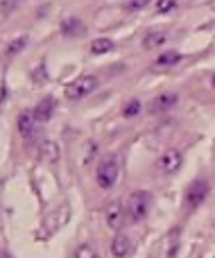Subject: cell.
Instances as JSON below:
<instances>
[{"mask_svg":"<svg viewBox=\"0 0 215 258\" xmlns=\"http://www.w3.org/2000/svg\"><path fill=\"white\" fill-rule=\"evenodd\" d=\"M61 34L80 36V34H84V25L77 18H66V21H61Z\"/></svg>","mask_w":215,"mask_h":258,"instance_id":"cell-12","label":"cell"},{"mask_svg":"<svg viewBox=\"0 0 215 258\" xmlns=\"http://www.w3.org/2000/svg\"><path fill=\"white\" fill-rule=\"evenodd\" d=\"M116 181H118V161L113 156H107L98 165V183H100V188L109 190V188H113Z\"/></svg>","mask_w":215,"mask_h":258,"instance_id":"cell-3","label":"cell"},{"mask_svg":"<svg viewBox=\"0 0 215 258\" xmlns=\"http://www.w3.org/2000/svg\"><path fill=\"white\" fill-rule=\"evenodd\" d=\"M54 107H57V100H54V98H43L34 107V111H32V113L36 116V120H39V122H45V120H50V118H52Z\"/></svg>","mask_w":215,"mask_h":258,"instance_id":"cell-9","label":"cell"},{"mask_svg":"<svg viewBox=\"0 0 215 258\" xmlns=\"http://www.w3.org/2000/svg\"><path fill=\"white\" fill-rule=\"evenodd\" d=\"M95 86H98V80H95L93 75H84V77H77L75 82H70V84L63 89V93H66L68 100H82L89 93H93Z\"/></svg>","mask_w":215,"mask_h":258,"instance_id":"cell-2","label":"cell"},{"mask_svg":"<svg viewBox=\"0 0 215 258\" xmlns=\"http://www.w3.org/2000/svg\"><path fill=\"white\" fill-rule=\"evenodd\" d=\"M75 258H100V256H98V251H95L93 247H89V245H82L80 249L75 251Z\"/></svg>","mask_w":215,"mask_h":258,"instance_id":"cell-17","label":"cell"},{"mask_svg":"<svg viewBox=\"0 0 215 258\" xmlns=\"http://www.w3.org/2000/svg\"><path fill=\"white\" fill-rule=\"evenodd\" d=\"M25 43H27V36H21V39H16V43H12L7 48V57H12V54H18L23 48H25Z\"/></svg>","mask_w":215,"mask_h":258,"instance_id":"cell-19","label":"cell"},{"mask_svg":"<svg viewBox=\"0 0 215 258\" xmlns=\"http://www.w3.org/2000/svg\"><path fill=\"white\" fill-rule=\"evenodd\" d=\"M129 251H131V238L127 233H118L111 242V254L116 258H125L129 256Z\"/></svg>","mask_w":215,"mask_h":258,"instance_id":"cell-10","label":"cell"},{"mask_svg":"<svg viewBox=\"0 0 215 258\" xmlns=\"http://www.w3.org/2000/svg\"><path fill=\"white\" fill-rule=\"evenodd\" d=\"M125 215H127V206H122L120 202H111V204L104 209V218H107V224L111 229H120L122 222H125Z\"/></svg>","mask_w":215,"mask_h":258,"instance_id":"cell-6","label":"cell"},{"mask_svg":"<svg viewBox=\"0 0 215 258\" xmlns=\"http://www.w3.org/2000/svg\"><path fill=\"white\" fill-rule=\"evenodd\" d=\"M138 111H140V102H138V100H131V102L122 109V116H125V118H134Z\"/></svg>","mask_w":215,"mask_h":258,"instance_id":"cell-18","label":"cell"},{"mask_svg":"<svg viewBox=\"0 0 215 258\" xmlns=\"http://www.w3.org/2000/svg\"><path fill=\"white\" fill-rule=\"evenodd\" d=\"M181 61V54L179 52H163L161 57L157 59V66H175V63Z\"/></svg>","mask_w":215,"mask_h":258,"instance_id":"cell-15","label":"cell"},{"mask_svg":"<svg viewBox=\"0 0 215 258\" xmlns=\"http://www.w3.org/2000/svg\"><path fill=\"white\" fill-rule=\"evenodd\" d=\"M36 116L34 113H30V111H25V113H21L18 116V132H21V136L25 138V141H34V136H36Z\"/></svg>","mask_w":215,"mask_h":258,"instance_id":"cell-7","label":"cell"},{"mask_svg":"<svg viewBox=\"0 0 215 258\" xmlns=\"http://www.w3.org/2000/svg\"><path fill=\"white\" fill-rule=\"evenodd\" d=\"M166 39H168V32H150L148 36H145V41H143V45L145 48H157V45H163L166 43Z\"/></svg>","mask_w":215,"mask_h":258,"instance_id":"cell-14","label":"cell"},{"mask_svg":"<svg viewBox=\"0 0 215 258\" xmlns=\"http://www.w3.org/2000/svg\"><path fill=\"white\" fill-rule=\"evenodd\" d=\"M213 86H215V75H213Z\"/></svg>","mask_w":215,"mask_h":258,"instance_id":"cell-21","label":"cell"},{"mask_svg":"<svg viewBox=\"0 0 215 258\" xmlns=\"http://www.w3.org/2000/svg\"><path fill=\"white\" fill-rule=\"evenodd\" d=\"M113 50V41L111 39H104V36H100V39H93L91 41V52L93 54H107Z\"/></svg>","mask_w":215,"mask_h":258,"instance_id":"cell-13","label":"cell"},{"mask_svg":"<svg viewBox=\"0 0 215 258\" xmlns=\"http://www.w3.org/2000/svg\"><path fill=\"white\" fill-rule=\"evenodd\" d=\"M177 102H179V95L172 93V91H166V93H159V98L152 100L150 109L157 113H163V111H170L172 107H177Z\"/></svg>","mask_w":215,"mask_h":258,"instance_id":"cell-8","label":"cell"},{"mask_svg":"<svg viewBox=\"0 0 215 258\" xmlns=\"http://www.w3.org/2000/svg\"><path fill=\"white\" fill-rule=\"evenodd\" d=\"M181 163H184V154L179 150H166L159 159V168L163 174H175L181 168Z\"/></svg>","mask_w":215,"mask_h":258,"instance_id":"cell-4","label":"cell"},{"mask_svg":"<svg viewBox=\"0 0 215 258\" xmlns=\"http://www.w3.org/2000/svg\"><path fill=\"white\" fill-rule=\"evenodd\" d=\"M150 3H152V0H129V3H127V9H129V12H136V9L148 7Z\"/></svg>","mask_w":215,"mask_h":258,"instance_id":"cell-20","label":"cell"},{"mask_svg":"<svg viewBox=\"0 0 215 258\" xmlns=\"http://www.w3.org/2000/svg\"><path fill=\"white\" fill-rule=\"evenodd\" d=\"M154 7H157V14H168L177 7V0H157Z\"/></svg>","mask_w":215,"mask_h":258,"instance_id":"cell-16","label":"cell"},{"mask_svg":"<svg viewBox=\"0 0 215 258\" xmlns=\"http://www.w3.org/2000/svg\"><path fill=\"white\" fill-rule=\"evenodd\" d=\"M150 204H152V195L148 190H134L129 197H127V215H129L131 222H140L145 220L150 211Z\"/></svg>","mask_w":215,"mask_h":258,"instance_id":"cell-1","label":"cell"},{"mask_svg":"<svg viewBox=\"0 0 215 258\" xmlns=\"http://www.w3.org/2000/svg\"><path fill=\"white\" fill-rule=\"evenodd\" d=\"M39 159L48 165H54L59 161V145L54 141H45L43 145L39 147Z\"/></svg>","mask_w":215,"mask_h":258,"instance_id":"cell-11","label":"cell"},{"mask_svg":"<svg viewBox=\"0 0 215 258\" xmlns=\"http://www.w3.org/2000/svg\"><path fill=\"white\" fill-rule=\"evenodd\" d=\"M208 195V183L206 181H195L188 186V190H186V204H188V209H197V206H202V202L206 200Z\"/></svg>","mask_w":215,"mask_h":258,"instance_id":"cell-5","label":"cell"}]
</instances>
